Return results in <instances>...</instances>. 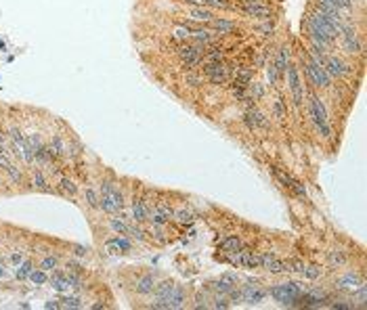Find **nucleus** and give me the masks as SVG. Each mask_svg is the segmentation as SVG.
Segmentation results:
<instances>
[{
	"instance_id": "c03bdc74",
	"label": "nucleus",
	"mask_w": 367,
	"mask_h": 310,
	"mask_svg": "<svg viewBox=\"0 0 367 310\" xmlns=\"http://www.w3.org/2000/svg\"><path fill=\"white\" fill-rule=\"evenodd\" d=\"M329 260H331V264H336V266H342V264L346 262V258L342 256L340 252H331V254H329Z\"/></svg>"
},
{
	"instance_id": "bb28decb",
	"label": "nucleus",
	"mask_w": 367,
	"mask_h": 310,
	"mask_svg": "<svg viewBox=\"0 0 367 310\" xmlns=\"http://www.w3.org/2000/svg\"><path fill=\"white\" fill-rule=\"evenodd\" d=\"M359 285H361L359 277L352 275V272H348V275H344V277L338 281V287H340V289H352V291H354V289L359 287Z\"/></svg>"
},
{
	"instance_id": "6e6552de",
	"label": "nucleus",
	"mask_w": 367,
	"mask_h": 310,
	"mask_svg": "<svg viewBox=\"0 0 367 310\" xmlns=\"http://www.w3.org/2000/svg\"><path fill=\"white\" fill-rule=\"evenodd\" d=\"M288 82H290V90H292V97H294V105L300 107L302 101H304V88H302V80H300V74L296 65H288Z\"/></svg>"
},
{
	"instance_id": "a878e982",
	"label": "nucleus",
	"mask_w": 367,
	"mask_h": 310,
	"mask_svg": "<svg viewBox=\"0 0 367 310\" xmlns=\"http://www.w3.org/2000/svg\"><path fill=\"white\" fill-rule=\"evenodd\" d=\"M172 287H174L172 281H162L160 285H156V287H153V293H156V297H158L160 302H166V297L170 295ZM166 308H168V306H166Z\"/></svg>"
},
{
	"instance_id": "f8f14e48",
	"label": "nucleus",
	"mask_w": 367,
	"mask_h": 310,
	"mask_svg": "<svg viewBox=\"0 0 367 310\" xmlns=\"http://www.w3.org/2000/svg\"><path fill=\"white\" fill-rule=\"evenodd\" d=\"M323 67H325L327 74L334 76V78H342V76H346L348 71H350V67L344 61H342L340 57H336V55H327L325 61H323Z\"/></svg>"
},
{
	"instance_id": "cd10ccee",
	"label": "nucleus",
	"mask_w": 367,
	"mask_h": 310,
	"mask_svg": "<svg viewBox=\"0 0 367 310\" xmlns=\"http://www.w3.org/2000/svg\"><path fill=\"white\" fill-rule=\"evenodd\" d=\"M32 270H34V262L32 260H26V262H21V264L15 268V277L19 281H23V279H28L32 275Z\"/></svg>"
},
{
	"instance_id": "72a5a7b5",
	"label": "nucleus",
	"mask_w": 367,
	"mask_h": 310,
	"mask_svg": "<svg viewBox=\"0 0 367 310\" xmlns=\"http://www.w3.org/2000/svg\"><path fill=\"white\" fill-rule=\"evenodd\" d=\"M30 281H32L34 285H44V283H49V275H46V270H42V268L32 270Z\"/></svg>"
},
{
	"instance_id": "dca6fc26",
	"label": "nucleus",
	"mask_w": 367,
	"mask_h": 310,
	"mask_svg": "<svg viewBox=\"0 0 367 310\" xmlns=\"http://www.w3.org/2000/svg\"><path fill=\"white\" fill-rule=\"evenodd\" d=\"M130 210H133V220L137 224L149 220V210H147V204L143 199H133V206H130Z\"/></svg>"
},
{
	"instance_id": "5fc2aeb1",
	"label": "nucleus",
	"mask_w": 367,
	"mask_h": 310,
	"mask_svg": "<svg viewBox=\"0 0 367 310\" xmlns=\"http://www.w3.org/2000/svg\"><path fill=\"white\" fill-rule=\"evenodd\" d=\"M11 260H13V264H15V266H19L21 262H23V256L17 252V254H13V258H11Z\"/></svg>"
},
{
	"instance_id": "4be33fe9",
	"label": "nucleus",
	"mask_w": 367,
	"mask_h": 310,
	"mask_svg": "<svg viewBox=\"0 0 367 310\" xmlns=\"http://www.w3.org/2000/svg\"><path fill=\"white\" fill-rule=\"evenodd\" d=\"M49 149L57 155V158H63V155H67V142L63 140L61 134H55L51 138V142H49Z\"/></svg>"
},
{
	"instance_id": "bf43d9fd",
	"label": "nucleus",
	"mask_w": 367,
	"mask_h": 310,
	"mask_svg": "<svg viewBox=\"0 0 367 310\" xmlns=\"http://www.w3.org/2000/svg\"><path fill=\"white\" fill-rule=\"evenodd\" d=\"M0 145H5V134L0 132Z\"/></svg>"
},
{
	"instance_id": "473e14b6",
	"label": "nucleus",
	"mask_w": 367,
	"mask_h": 310,
	"mask_svg": "<svg viewBox=\"0 0 367 310\" xmlns=\"http://www.w3.org/2000/svg\"><path fill=\"white\" fill-rule=\"evenodd\" d=\"M109 224H111V229H113L117 235H128V231H130V224H126L122 218H111Z\"/></svg>"
},
{
	"instance_id": "4c0bfd02",
	"label": "nucleus",
	"mask_w": 367,
	"mask_h": 310,
	"mask_svg": "<svg viewBox=\"0 0 367 310\" xmlns=\"http://www.w3.org/2000/svg\"><path fill=\"white\" fill-rule=\"evenodd\" d=\"M61 302H63L61 306H65V308H80V306H82V304H80L82 300H80L78 295H63Z\"/></svg>"
},
{
	"instance_id": "f257e3e1",
	"label": "nucleus",
	"mask_w": 367,
	"mask_h": 310,
	"mask_svg": "<svg viewBox=\"0 0 367 310\" xmlns=\"http://www.w3.org/2000/svg\"><path fill=\"white\" fill-rule=\"evenodd\" d=\"M309 111H311V120L317 126L319 134H321L323 138H329L331 136V126L327 122V111H325L323 101L319 99L317 94H311L309 97Z\"/></svg>"
},
{
	"instance_id": "2f4dec72",
	"label": "nucleus",
	"mask_w": 367,
	"mask_h": 310,
	"mask_svg": "<svg viewBox=\"0 0 367 310\" xmlns=\"http://www.w3.org/2000/svg\"><path fill=\"white\" fill-rule=\"evenodd\" d=\"M34 187L40 189V191H44V193H49V191H51L49 183H46V176H44L40 170H34Z\"/></svg>"
},
{
	"instance_id": "6e6d98bb",
	"label": "nucleus",
	"mask_w": 367,
	"mask_h": 310,
	"mask_svg": "<svg viewBox=\"0 0 367 310\" xmlns=\"http://www.w3.org/2000/svg\"><path fill=\"white\" fill-rule=\"evenodd\" d=\"M185 3L193 5V7H206V0H185Z\"/></svg>"
},
{
	"instance_id": "f3484780",
	"label": "nucleus",
	"mask_w": 367,
	"mask_h": 310,
	"mask_svg": "<svg viewBox=\"0 0 367 310\" xmlns=\"http://www.w3.org/2000/svg\"><path fill=\"white\" fill-rule=\"evenodd\" d=\"M185 304V289L181 287V285H174L170 295L166 297V306L168 308H183Z\"/></svg>"
},
{
	"instance_id": "c756f323",
	"label": "nucleus",
	"mask_w": 367,
	"mask_h": 310,
	"mask_svg": "<svg viewBox=\"0 0 367 310\" xmlns=\"http://www.w3.org/2000/svg\"><path fill=\"white\" fill-rule=\"evenodd\" d=\"M84 199H86L88 208H92V210H97L99 204H101V197L97 195V191H94L92 187H86V189H84Z\"/></svg>"
},
{
	"instance_id": "864d4df0",
	"label": "nucleus",
	"mask_w": 367,
	"mask_h": 310,
	"mask_svg": "<svg viewBox=\"0 0 367 310\" xmlns=\"http://www.w3.org/2000/svg\"><path fill=\"white\" fill-rule=\"evenodd\" d=\"M187 80H189V84H191V86H197V84H202V78H197V76H189Z\"/></svg>"
},
{
	"instance_id": "4d7b16f0",
	"label": "nucleus",
	"mask_w": 367,
	"mask_h": 310,
	"mask_svg": "<svg viewBox=\"0 0 367 310\" xmlns=\"http://www.w3.org/2000/svg\"><path fill=\"white\" fill-rule=\"evenodd\" d=\"M76 256H86V247L76 245Z\"/></svg>"
},
{
	"instance_id": "4468645a",
	"label": "nucleus",
	"mask_w": 367,
	"mask_h": 310,
	"mask_svg": "<svg viewBox=\"0 0 367 310\" xmlns=\"http://www.w3.org/2000/svg\"><path fill=\"white\" fill-rule=\"evenodd\" d=\"M342 36H344V49L348 53H359L361 51V42L357 38V32H354L350 26H346V23H342Z\"/></svg>"
},
{
	"instance_id": "20e7f679",
	"label": "nucleus",
	"mask_w": 367,
	"mask_h": 310,
	"mask_svg": "<svg viewBox=\"0 0 367 310\" xmlns=\"http://www.w3.org/2000/svg\"><path fill=\"white\" fill-rule=\"evenodd\" d=\"M304 71H306V78H309V82L315 88H327L331 84V76L325 71V67L319 65L317 61H313V59H309V61L304 63Z\"/></svg>"
},
{
	"instance_id": "a211bd4d",
	"label": "nucleus",
	"mask_w": 367,
	"mask_h": 310,
	"mask_svg": "<svg viewBox=\"0 0 367 310\" xmlns=\"http://www.w3.org/2000/svg\"><path fill=\"white\" fill-rule=\"evenodd\" d=\"M107 249L111 254H126V252H130V249H133V243H130L126 237H113V239H109L107 241Z\"/></svg>"
},
{
	"instance_id": "aec40b11",
	"label": "nucleus",
	"mask_w": 367,
	"mask_h": 310,
	"mask_svg": "<svg viewBox=\"0 0 367 310\" xmlns=\"http://www.w3.org/2000/svg\"><path fill=\"white\" fill-rule=\"evenodd\" d=\"M237 264H241L243 268H258L260 258L252 252H246V249L241 247V252H237Z\"/></svg>"
},
{
	"instance_id": "0eeeda50",
	"label": "nucleus",
	"mask_w": 367,
	"mask_h": 310,
	"mask_svg": "<svg viewBox=\"0 0 367 310\" xmlns=\"http://www.w3.org/2000/svg\"><path fill=\"white\" fill-rule=\"evenodd\" d=\"M204 74H206V78L212 82V84H216V86L224 84V82L231 78L229 67L224 65L222 61H210V63H204Z\"/></svg>"
},
{
	"instance_id": "423d86ee",
	"label": "nucleus",
	"mask_w": 367,
	"mask_h": 310,
	"mask_svg": "<svg viewBox=\"0 0 367 310\" xmlns=\"http://www.w3.org/2000/svg\"><path fill=\"white\" fill-rule=\"evenodd\" d=\"M204 51H206L204 44H183L179 49V57L185 63V67H197L204 59Z\"/></svg>"
},
{
	"instance_id": "9d476101",
	"label": "nucleus",
	"mask_w": 367,
	"mask_h": 310,
	"mask_svg": "<svg viewBox=\"0 0 367 310\" xmlns=\"http://www.w3.org/2000/svg\"><path fill=\"white\" fill-rule=\"evenodd\" d=\"M273 170V176L277 178V181L286 187L288 191H292L294 195H298V197H306V189H304V185H300L296 178H292L288 172H283V170H279V168H271Z\"/></svg>"
},
{
	"instance_id": "ea45409f",
	"label": "nucleus",
	"mask_w": 367,
	"mask_h": 310,
	"mask_svg": "<svg viewBox=\"0 0 367 310\" xmlns=\"http://www.w3.org/2000/svg\"><path fill=\"white\" fill-rule=\"evenodd\" d=\"M40 268L46 270V272H49V270H55V268H57V258H55V256H46V258L40 262Z\"/></svg>"
},
{
	"instance_id": "603ef678",
	"label": "nucleus",
	"mask_w": 367,
	"mask_h": 310,
	"mask_svg": "<svg viewBox=\"0 0 367 310\" xmlns=\"http://www.w3.org/2000/svg\"><path fill=\"white\" fill-rule=\"evenodd\" d=\"M292 266H294L292 270H296V272H302V270H304V264H302V262H298V260H294Z\"/></svg>"
},
{
	"instance_id": "393cba45",
	"label": "nucleus",
	"mask_w": 367,
	"mask_h": 310,
	"mask_svg": "<svg viewBox=\"0 0 367 310\" xmlns=\"http://www.w3.org/2000/svg\"><path fill=\"white\" fill-rule=\"evenodd\" d=\"M273 65H275V69H277L279 76L286 74V69H288V65H290V53H288V49H279V53H277V61H275Z\"/></svg>"
},
{
	"instance_id": "c9c22d12",
	"label": "nucleus",
	"mask_w": 367,
	"mask_h": 310,
	"mask_svg": "<svg viewBox=\"0 0 367 310\" xmlns=\"http://www.w3.org/2000/svg\"><path fill=\"white\" fill-rule=\"evenodd\" d=\"M206 7H214V9H222V11H233L235 5L229 0H206Z\"/></svg>"
},
{
	"instance_id": "f03ea898",
	"label": "nucleus",
	"mask_w": 367,
	"mask_h": 310,
	"mask_svg": "<svg viewBox=\"0 0 367 310\" xmlns=\"http://www.w3.org/2000/svg\"><path fill=\"white\" fill-rule=\"evenodd\" d=\"M99 197H101L99 208L105 210L107 214L120 212L122 206H124V197H122V193H120V189H117L113 183H109V181H105V183L101 185V195H99Z\"/></svg>"
},
{
	"instance_id": "b1692460",
	"label": "nucleus",
	"mask_w": 367,
	"mask_h": 310,
	"mask_svg": "<svg viewBox=\"0 0 367 310\" xmlns=\"http://www.w3.org/2000/svg\"><path fill=\"white\" fill-rule=\"evenodd\" d=\"M220 247H222V252H227V254H237V252H241V241H239V237H235V235H231V237H227L222 243H220Z\"/></svg>"
},
{
	"instance_id": "09e8293b",
	"label": "nucleus",
	"mask_w": 367,
	"mask_h": 310,
	"mask_svg": "<svg viewBox=\"0 0 367 310\" xmlns=\"http://www.w3.org/2000/svg\"><path fill=\"white\" fill-rule=\"evenodd\" d=\"M214 306L216 308H229V302L224 297H214Z\"/></svg>"
},
{
	"instance_id": "5701e85b",
	"label": "nucleus",
	"mask_w": 367,
	"mask_h": 310,
	"mask_svg": "<svg viewBox=\"0 0 367 310\" xmlns=\"http://www.w3.org/2000/svg\"><path fill=\"white\" fill-rule=\"evenodd\" d=\"M153 287H156V279H153L151 275H145V277H141L137 281V291L141 295H149L153 291Z\"/></svg>"
},
{
	"instance_id": "8fccbe9b",
	"label": "nucleus",
	"mask_w": 367,
	"mask_h": 310,
	"mask_svg": "<svg viewBox=\"0 0 367 310\" xmlns=\"http://www.w3.org/2000/svg\"><path fill=\"white\" fill-rule=\"evenodd\" d=\"M9 162H7V155H5V145H0V168H5Z\"/></svg>"
},
{
	"instance_id": "7c9ffc66",
	"label": "nucleus",
	"mask_w": 367,
	"mask_h": 310,
	"mask_svg": "<svg viewBox=\"0 0 367 310\" xmlns=\"http://www.w3.org/2000/svg\"><path fill=\"white\" fill-rule=\"evenodd\" d=\"M269 272H273V275H279V272H283V270H288V264L286 262H281V260H275V256L271 258L269 262H267V266H265Z\"/></svg>"
},
{
	"instance_id": "49530a36",
	"label": "nucleus",
	"mask_w": 367,
	"mask_h": 310,
	"mask_svg": "<svg viewBox=\"0 0 367 310\" xmlns=\"http://www.w3.org/2000/svg\"><path fill=\"white\" fill-rule=\"evenodd\" d=\"M267 76H269V84H277V78H279V74H277L275 65H269V69H267Z\"/></svg>"
},
{
	"instance_id": "79ce46f5",
	"label": "nucleus",
	"mask_w": 367,
	"mask_h": 310,
	"mask_svg": "<svg viewBox=\"0 0 367 310\" xmlns=\"http://www.w3.org/2000/svg\"><path fill=\"white\" fill-rule=\"evenodd\" d=\"M5 170L9 172V176H11V181H15V183H21V172L15 168L13 164H7L5 166Z\"/></svg>"
},
{
	"instance_id": "f704fd0d",
	"label": "nucleus",
	"mask_w": 367,
	"mask_h": 310,
	"mask_svg": "<svg viewBox=\"0 0 367 310\" xmlns=\"http://www.w3.org/2000/svg\"><path fill=\"white\" fill-rule=\"evenodd\" d=\"M273 115L277 117V120H283V117H286V103H283L281 97H277L273 101Z\"/></svg>"
},
{
	"instance_id": "412c9836",
	"label": "nucleus",
	"mask_w": 367,
	"mask_h": 310,
	"mask_svg": "<svg viewBox=\"0 0 367 310\" xmlns=\"http://www.w3.org/2000/svg\"><path fill=\"white\" fill-rule=\"evenodd\" d=\"M235 283H237V277L231 275V272H227V275H222V277L216 281L214 289H216L218 293H229V291L235 287Z\"/></svg>"
},
{
	"instance_id": "de8ad7c7",
	"label": "nucleus",
	"mask_w": 367,
	"mask_h": 310,
	"mask_svg": "<svg viewBox=\"0 0 367 310\" xmlns=\"http://www.w3.org/2000/svg\"><path fill=\"white\" fill-rule=\"evenodd\" d=\"M258 30L265 32V36H271V34H273V23H263V26H260Z\"/></svg>"
},
{
	"instance_id": "9b49d317",
	"label": "nucleus",
	"mask_w": 367,
	"mask_h": 310,
	"mask_svg": "<svg viewBox=\"0 0 367 310\" xmlns=\"http://www.w3.org/2000/svg\"><path fill=\"white\" fill-rule=\"evenodd\" d=\"M239 9L248 17H256V19H265V21H269V17H271V9L256 3V0H241Z\"/></svg>"
},
{
	"instance_id": "a19ab883",
	"label": "nucleus",
	"mask_w": 367,
	"mask_h": 310,
	"mask_svg": "<svg viewBox=\"0 0 367 310\" xmlns=\"http://www.w3.org/2000/svg\"><path fill=\"white\" fill-rule=\"evenodd\" d=\"M222 57H224V53L220 49H210L206 53V63H210V61H222Z\"/></svg>"
},
{
	"instance_id": "58836bf2",
	"label": "nucleus",
	"mask_w": 367,
	"mask_h": 310,
	"mask_svg": "<svg viewBox=\"0 0 367 310\" xmlns=\"http://www.w3.org/2000/svg\"><path fill=\"white\" fill-rule=\"evenodd\" d=\"M302 275H304L306 279H319V277H321V268H319V266H315V264H311V266H304Z\"/></svg>"
},
{
	"instance_id": "39448f33",
	"label": "nucleus",
	"mask_w": 367,
	"mask_h": 310,
	"mask_svg": "<svg viewBox=\"0 0 367 310\" xmlns=\"http://www.w3.org/2000/svg\"><path fill=\"white\" fill-rule=\"evenodd\" d=\"M306 32H309V36L313 38V42H315V44H321V46H329L331 42L336 40L334 36H331V34H329V32H327V30H325V28L321 26V23H319V21L313 17V15L306 17Z\"/></svg>"
},
{
	"instance_id": "a18cd8bd",
	"label": "nucleus",
	"mask_w": 367,
	"mask_h": 310,
	"mask_svg": "<svg viewBox=\"0 0 367 310\" xmlns=\"http://www.w3.org/2000/svg\"><path fill=\"white\" fill-rule=\"evenodd\" d=\"M149 220H151V224H156V226H162V224H166V222H168V218H166L162 212H156V214H153V216H151Z\"/></svg>"
},
{
	"instance_id": "052dcab7",
	"label": "nucleus",
	"mask_w": 367,
	"mask_h": 310,
	"mask_svg": "<svg viewBox=\"0 0 367 310\" xmlns=\"http://www.w3.org/2000/svg\"><path fill=\"white\" fill-rule=\"evenodd\" d=\"M0 277H5V268H3V264H0Z\"/></svg>"
},
{
	"instance_id": "2eb2a0df",
	"label": "nucleus",
	"mask_w": 367,
	"mask_h": 310,
	"mask_svg": "<svg viewBox=\"0 0 367 310\" xmlns=\"http://www.w3.org/2000/svg\"><path fill=\"white\" fill-rule=\"evenodd\" d=\"M206 28H210L212 32H216V34L227 36V34H233L235 30H237V23L231 21V19H216L214 17L210 23H206Z\"/></svg>"
},
{
	"instance_id": "ddd939ff",
	"label": "nucleus",
	"mask_w": 367,
	"mask_h": 310,
	"mask_svg": "<svg viewBox=\"0 0 367 310\" xmlns=\"http://www.w3.org/2000/svg\"><path fill=\"white\" fill-rule=\"evenodd\" d=\"M265 297H267V291L260 289L258 285H254V283L243 285V289H241V300L243 302H248V304H258V302H263Z\"/></svg>"
},
{
	"instance_id": "7ed1b4c3",
	"label": "nucleus",
	"mask_w": 367,
	"mask_h": 310,
	"mask_svg": "<svg viewBox=\"0 0 367 310\" xmlns=\"http://www.w3.org/2000/svg\"><path fill=\"white\" fill-rule=\"evenodd\" d=\"M269 293L275 297L279 304H286V306H294V302L298 300V295L302 293V285L296 283V281H288V283H279L275 287H271Z\"/></svg>"
},
{
	"instance_id": "1a4fd4ad",
	"label": "nucleus",
	"mask_w": 367,
	"mask_h": 310,
	"mask_svg": "<svg viewBox=\"0 0 367 310\" xmlns=\"http://www.w3.org/2000/svg\"><path fill=\"white\" fill-rule=\"evenodd\" d=\"M243 122H246V126L250 130H256V128H267L269 126V117L260 111L256 105H250L243 111Z\"/></svg>"
},
{
	"instance_id": "6ab92c4d",
	"label": "nucleus",
	"mask_w": 367,
	"mask_h": 310,
	"mask_svg": "<svg viewBox=\"0 0 367 310\" xmlns=\"http://www.w3.org/2000/svg\"><path fill=\"white\" fill-rule=\"evenodd\" d=\"M189 17H191V21H202L206 26V23H210L212 19H214V13H212L208 7H193L191 11H189Z\"/></svg>"
},
{
	"instance_id": "3c124183",
	"label": "nucleus",
	"mask_w": 367,
	"mask_h": 310,
	"mask_svg": "<svg viewBox=\"0 0 367 310\" xmlns=\"http://www.w3.org/2000/svg\"><path fill=\"white\" fill-rule=\"evenodd\" d=\"M67 266H69V268H72L74 272H82V266L78 264V262H74V260H69V262H67Z\"/></svg>"
},
{
	"instance_id": "e433bc0d",
	"label": "nucleus",
	"mask_w": 367,
	"mask_h": 310,
	"mask_svg": "<svg viewBox=\"0 0 367 310\" xmlns=\"http://www.w3.org/2000/svg\"><path fill=\"white\" fill-rule=\"evenodd\" d=\"M174 38H176V40H181V42H185V40H189V38H191V32H189L185 26H181V23H176Z\"/></svg>"
},
{
	"instance_id": "37998d69",
	"label": "nucleus",
	"mask_w": 367,
	"mask_h": 310,
	"mask_svg": "<svg viewBox=\"0 0 367 310\" xmlns=\"http://www.w3.org/2000/svg\"><path fill=\"white\" fill-rule=\"evenodd\" d=\"M174 218L179 220V222H183V224H191L193 222V216L189 212H185V210H181V212H174Z\"/></svg>"
},
{
	"instance_id": "c85d7f7f",
	"label": "nucleus",
	"mask_w": 367,
	"mask_h": 310,
	"mask_svg": "<svg viewBox=\"0 0 367 310\" xmlns=\"http://www.w3.org/2000/svg\"><path fill=\"white\" fill-rule=\"evenodd\" d=\"M59 193L74 197L78 193V187L74 185V181H69V178H61V181H59Z\"/></svg>"
},
{
	"instance_id": "13d9d810",
	"label": "nucleus",
	"mask_w": 367,
	"mask_h": 310,
	"mask_svg": "<svg viewBox=\"0 0 367 310\" xmlns=\"http://www.w3.org/2000/svg\"><path fill=\"white\" fill-rule=\"evenodd\" d=\"M44 306H46V308H61V304H57V300H49Z\"/></svg>"
}]
</instances>
